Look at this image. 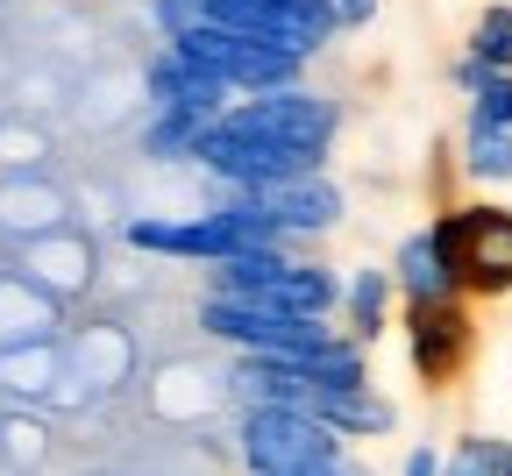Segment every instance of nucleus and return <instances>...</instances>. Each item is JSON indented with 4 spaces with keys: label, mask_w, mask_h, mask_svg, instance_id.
Returning a JSON list of instances; mask_svg holds the SVG:
<instances>
[{
    "label": "nucleus",
    "mask_w": 512,
    "mask_h": 476,
    "mask_svg": "<svg viewBox=\"0 0 512 476\" xmlns=\"http://www.w3.org/2000/svg\"><path fill=\"white\" fill-rule=\"evenodd\" d=\"M214 128L242 135V143H271V150H313V157H328L335 135H342V100L313 93V86H292V93H264V100H235Z\"/></svg>",
    "instance_id": "f257e3e1"
},
{
    "label": "nucleus",
    "mask_w": 512,
    "mask_h": 476,
    "mask_svg": "<svg viewBox=\"0 0 512 476\" xmlns=\"http://www.w3.org/2000/svg\"><path fill=\"white\" fill-rule=\"evenodd\" d=\"M441 256L456 270L463 299H505L512 292V214L505 207H448L434 214Z\"/></svg>",
    "instance_id": "f03ea898"
},
{
    "label": "nucleus",
    "mask_w": 512,
    "mask_h": 476,
    "mask_svg": "<svg viewBox=\"0 0 512 476\" xmlns=\"http://www.w3.org/2000/svg\"><path fill=\"white\" fill-rule=\"evenodd\" d=\"M121 242L128 249H143V256H185V263H228L242 249H285L264 221H242V214H136V221H121Z\"/></svg>",
    "instance_id": "7ed1b4c3"
},
{
    "label": "nucleus",
    "mask_w": 512,
    "mask_h": 476,
    "mask_svg": "<svg viewBox=\"0 0 512 476\" xmlns=\"http://www.w3.org/2000/svg\"><path fill=\"white\" fill-rule=\"evenodd\" d=\"M164 50H178L185 64H200V72H207V79H221L235 100L292 93V86H299V72H306L299 57H285V50H271V43H242V36L214 29V22L185 29V36H178V43H164Z\"/></svg>",
    "instance_id": "20e7f679"
},
{
    "label": "nucleus",
    "mask_w": 512,
    "mask_h": 476,
    "mask_svg": "<svg viewBox=\"0 0 512 476\" xmlns=\"http://www.w3.org/2000/svg\"><path fill=\"white\" fill-rule=\"evenodd\" d=\"M235 448H242V469L249 476H292V469H313V462L349 455L328 427L306 420V413H292V405H242Z\"/></svg>",
    "instance_id": "39448f33"
},
{
    "label": "nucleus",
    "mask_w": 512,
    "mask_h": 476,
    "mask_svg": "<svg viewBox=\"0 0 512 476\" xmlns=\"http://www.w3.org/2000/svg\"><path fill=\"white\" fill-rule=\"evenodd\" d=\"M207 22L242 36V43H271L285 57H320L342 29L328 15V0H207Z\"/></svg>",
    "instance_id": "423d86ee"
},
{
    "label": "nucleus",
    "mask_w": 512,
    "mask_h": 476,
    "mask_svg": "<svg viewBox=\"0 0 512 476\" xmlns=\"http://www.w3.org/2000/svg\"><path fill=\"white\" fill-rule=\"evenodd\" d=\"M200 334L235 356H264V363H285V356H306L320 349L328 334H342L335 320H292V313H264V306H235V299H200Z\"/></svg>",
    "instance_id": "0eeeda50"
},
{
    "label": "nucleus",
    "mask_w": 512,
    "mask_h": 476,
    "mask_svg": "<svg viewBox=\"0 0 512 476\" xmlns=\"http://www.w3.org/2000/svg\"><path fill=\"white\" fill-rule=\"evenodd\" d=\"M477 349V327H470V306L463 299H441V306H406V363L427 391H448L463 377Z\"/></svg>",
    "instance_id": "6e6552de"
},
{
    "label": "nucleus",
    "mask_w": 512,
    "mask_h": 476,
    "mask_svg": "<svg viewBox=\"0 0 512 476\" xmlns=\"http://www.w3.org/2000/svg\"><path fill=\"white\" fill-rule=\"evenodd\" d=\"M256 199H264V214H271V228H278L285 249L328 235V228H342V214H349V192H342L328 171L292 178V185H271V192H256Z\"/></svg>",
    "instance_id": "1a4fd4ad"
},
{
    "label": "nucleus",
    "mask_w": 512,
    "mask_h": 476,
    "mask_svg": "<svg viewBox=\"0 0 512 476\" xmlns=\"http://www.w3.org/2000/svg\"><path fill=\"white\" fill-rule=\"evenodd\" d=\"M143 93H150V114H157V107H185V114L221 121V114L235 107V93H228L221 79H207L200 64H185L178 50H157V57L143 64Z\"/></svg>",
    "instance_id": "9d476101"
},
{
    "label": "nucleus",
    "mask_w": 512,
    "mask_h": 476,
    "mask_svg": "<svg viewBox=\"0 0 512 476\" xmlns=\"http://www.w3.org/2000/svg\"><path fill=\"white\" fill-rule=\"evenodd\" d=\"M15 270H22L36 292H50L57 306H64V299H79V292L93 285V256H86V242H79V235H64V228L22 242V249H15Z\"/></svg>",
    "instance_id": "9b49d317"
},
{
    "label": "nucleus",
    "mask_w": 512,
    "mask_h": 476,
    "mask_svg": "<svg viewBox=\"0 0 512 476\" xmlns=\"http://www.w3.org/2000/svg\"><path fill=\"white\" fill-rule=\"evenodd\" d=\"M392 292H399L406 306L463 299V292H456V270H448V256H441L434 221H427V228H413V235H399V249H392Z\"/></svg>",
    "instance_id": "f8f14e48"
},
{
    "label": "nucleus",
    "mask_w": 512,
    "mask_h": 476,
    "mask_svg": "<svg viewBox=\"0 0 512 476\" xmlns=\"http://www.w3.org/2000/svg\"><path fill=\"white\" fill-rule=\"evenodd\" d=\"M306 420H320L342 448L349 441H384L399 427V405L384 398V391H313L306 398Z\"/></svg>",
    "instance_id": "ddd939ff"
},
{
    "label": "nucleus",
    "mask_w": 512,
    "mask_h": 476,
    "mask_svg": "<svg viewBox=\"0 0 512 476\" xmlns=\"http://www.w3.org/2000/svg\"><path fill=\"white\" fill-rule=\"evenodd\" d=\"M57 299L36 292L22 270H0V356L8 349H36V342H57Z\"/></svg>",
    "instance_id": "4468645a"
},
{
    "label": "nucleus",
    "mask_w": 512,
    "mask_h": 476,
    "mask_svg": "<svg viewBox=\"0 0 512 476\" xmlns=\"http://www.w3.org/2000/svg\"><path fill=\"white\" fill-rule=\"evenodd\" d=\"M392 299H399V292H392V270H349V278H342V313H349V327H342V334L370 349L377 334L392 327Z\"/></svg>",
    "instance_id": "2eb2a0df"
},
{
    "label": "nucleus",
    "mask_w": 512,
    "mask_h": 476,
    "mask_svg": "<svg viewBox=\"0 0 512 476\" xmlns=\"http://www.w3.org/2000/svg\"><path fill=\"white\" fill-rule=\"evenodd\" d=\"M214 121L207 114H185V107H157L150 128H143V157L150 164H192V150H200V135Z\"/></svg>",
    "instance_id": "dca6fc26"
},
{
    "label": "nucleus",
    "mask_w": 512,
    "mask_h": 476,
    "mask_svg": "<svg viewBox=\"0 0 512 476\" xmlns=\"http://www.w3.org/2000/svg\"><path fill=\"white\" fill-rule=\"evenodd\" d=\"M463 171L477 185H512V128H477L463 121Z\"/></svg>",
    "instance_id": "f3484780"
},
{
    "label": "nucleus",
    "mask_w": 512,
    "mask_h": 476,
    "mask_svg": "<svg viewBox=\"0 0 512 476\" xmlns=\"http://www.w3.org/2000/svg\"><path fill=\"white\" fill-rule=\"evenodd\" d=\"M463 50L484 64V72H512V8H484Z\"/></svg>",
    "instance_id": "a211bd4d"
},
{
    "label": "nucleus",
    "mask_w": 512,
    "mask_h": 476,
    "mask_svg": "<svg viewBox=\"0 0 512 476\" xmlns=\"http://www.w3.org/2000/svg\"><path fill=\"white\" fill-rule=\"evenodd\" d=\"M441 476H498V434H463L441 455Z\"/></svg>",
    "instance_id": "6ab92c4d"
},
{
    "label": "nucleus",
    "mask_w": 512,
    "mask_h": 476,
    "mask_svg": "<svg viewBox=\"0 0 512 476\" xmlns=\"http://www.w3.org/2000/svg\"><path fill=\"white\" fill-rule=\"evenodd\" d=\"M463 121H477V128H512V72H491L477 93H470V114Z\"/></svg>",
    "instance_id": "aec40b11"
},
{
    "label": "nucleus",
    "mask_w": 512,
    "mask_h": 476,
    "mask_svg": "<svg viewBox=\"0 0 512 476\" xmlns=\"http://www.w3.org/2000/svg\"><path fill=\"white\" fill-rule=\"evenodd\" d=\"M150 22H157L164 43H178L185 29H200V22H207V0H150Z\"/></svg>",
    "instance_id": "412c9836"
},
{
    "label": "nucleus",
    "mask_w": 512,
    "mask_h": 476,
    "mask_svg": "<svg viewBox=\"0 0 512 476\" xmlns=\"http://www.w3.org/2000/svg\"><path fill=\"white\" fill-rule=\"evenodd\" d=\"M328 15H335V29H370L377 0H328Z\"/></svg>",
    "instance_id": "4be33fe9"
},
{
    "label": "nucleus",
    "mask_w": 512,
    "mask_h": 476,
    "mask_svg": "<svg viewBox=\"0 0 512 476\" xmlns=\"http://www.w3.org/2000/svg\"><path fill=\"white\" fill-rule=\"evenodd\" d=\"M448 79H456V93H463V100H470V93H477V86H484V79H491V72H484V64H477V57H470V50H463V57H456V64H448Z\"/></svg>",
    "instance_id": "5701e85b"
},
{
    "label": "nucleus",
    "mask_w": 512,
    "mask_h": 476,
    "mask_svg": "<svg viewBox=\"0 0 512 476\" xmlns=\"http://www.w3.org/2000/svg\"><path fill=\"white\" fill-rule=\"evenodd\" d=\"M292 476H370L356 455H335V462H313V469H292Z\"/></svg>",
    "instance_id": "b1692460"
},
{
    "label": "nucleus",
    "mask_w": 512,
    "mask_h": 476,
    "mask_svg": "<svg viewBox=\"0 0 512 476\" xmlns=\"http://www.w3.org/2000/svg\"><path fill=\"white\" fill-rule=\"evenodd\" d=\"M399 476H441V455L434 448H406V469Z\"/></svg>",
    "instance_id": "393cba45"
},
{
    "label": "nucleus",
    "mask_w": 512,
    "mask_h": 476,
    "mask_svg": "<svg viewBox=\"0 0 512 476\" xmlns=\"http://www.w3.org/2000/svg\"><path fill=\"white\" fill-rule=\"evenodd\" d=\"M498 476H512V441H498Z\"/></svg>",
    "instance_id": "a878e982"
},
{
    "label": "nucleus",
    "mask_w": 512,
    "mask_h": 476,
    "mask_svg": "<svg viewBox=\"0 0 512 476\" xmlns=\"http://www.w3.org/2000/svg\"><path fill=\"white\" fill-rule=\"evenodd\" d=\"M0 135H8V114H0Z\"/></svg>",
    "instance_id": "bb28decb"
}]
</instances>
